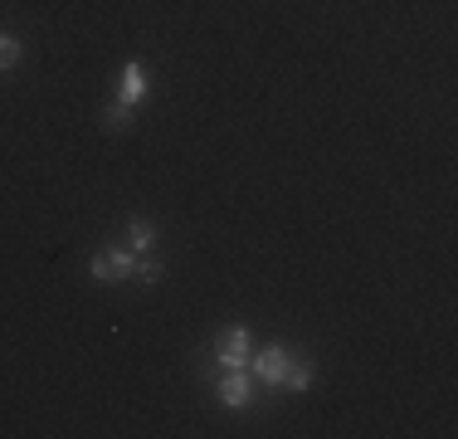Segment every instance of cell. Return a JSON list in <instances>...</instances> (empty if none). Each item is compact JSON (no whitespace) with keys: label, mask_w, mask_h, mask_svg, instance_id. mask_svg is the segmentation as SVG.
Returning <instances> with one entry per match:
<instances>
[{"label":"cell","mask_w":458,"mask_h":439,"mask_svg":"<svg viewBox=\"0 0 458 439\" xmlns=\"http://www.w3.org/2000/svg\"><path fill=\"white\" fill-rule=\"evenodd\" d=\"M249 357H254V342H249V327H225V332L215 337V361H220L225 371L249 366Z\"/></svg>","instance_id":"6da1fadb"},{"label":"cell","mask_w":458,"mask_h":439,"mask_svg":"<svg viewBox=\"0 0 458 439\" xmlns=\"http://www.w3.org/2000/svg\"><path fill=\"white\" fill-rule=\"evenodd\" d=\"M132 263H137L132 249H103V254H93L89 273H93V283H123V279H132Z\"/></svg>","instance_id":"3957f363"},{"label":"cell","mask_w":458,"mask_h":439,"mask_svg":"<svg viewBox=\"0 0 458 439\" xmlns=\"http://www.w3.org/2000/svg\"><path fill=\"white\" fill-rule=\"evenodd\" d=\"M15 64H20V39L0 35V69H15Z\"/></svg>","instance_id":"30bf717a"},{"label":"cell","mask_w":458,"mask_h":439,"mask_svg":"<svg viewBox=\"0 0 458 439\" xmlns=\"http://www.w3.org/2000/svg\"><path fill=\"white\" fill-rule=\"evenodd\" d=\"M288 361H293V351H288V347H264V351H254V357H249V376L278 391V386H283V376H288Z\"/></svg>","instance_id":"7a4b0ae2"},{"label":"cell","mask_w":458,"mask_h":439,"mask_svg":"<svg viewBox=\"0 0 458 439\" xmlns=\"http://www.w3.org/2000/svg\"><path fill=\"white\" fill-rule=\"evenodd\" d=\"M141 93H147V69H141V64L132 59V64H123V79H117V103L137 108Z\"/></svg>","instance_id":"5b68a950"},{"label":"cell","mask_w":458,"mask_h":439,"mask_svg":"<svg viewBox=\"0 0 458 439\" xmlns=\"http://www.w3.org/2000/svg\"><path fill=\"white\" fill-rule=\"evenodd\" d=\"M312 386V366L308 361H288V376H283V391H308Z\"/></svg>","instance_id":"ba28073f"},{"label":"cell","mask_w":458,"mask_h":439,"mask_svg":"<svg viewBox=\"0 0 458 439\" xmlns=\"http://www.w3.org/2000/svg\"><path fill=\"white\" fill-rule=\"evenodd\" d=\"M249 400H254V376H249V366L225 371V381H220V405H225V410H244Z\"/></svg>","instance_id":"277c9868"},{"label":"cell","mask_w":458,"mask_h":439,"mask_svg":"<svg viewBox=\"0 0 458 439\" xmlns=\"http://www.w3.org/2000/svg\"><path fill=\"white\" fill-rule=\"evenodd\" d=\"M151 239H157V225H151V220H127V249H132V254H147Z\"/></svg>","instance_id":"8992f818"},{"label":"cell","mask_w":458,"mask_h":439,"mask_svg":"<svg viewBox=\"0 0 458 439\" xmlns=\"http://www.w3.org/2000/svg\"><path fill=\"white\" fill-rule=\"evenodd\" d=\"M127 123H132V108L113 98V103H107V113H103V127H107V132H123Z\"/></svg>","instance_id":"9c48e42d"},{"label":"cell","mask_w":458,"mask_h":439,"mask_svg":"<svg viewBox=\"0 0 458 439\" xmlns=\"http://www.w3.org/2000/svg\"><path fill=\"white\" fill-rule=\"evenodd\" d=\"M161 273H166V269H161V259H151V254H137V263H132V279H137V283H147V288H157V283H161Z\"/></svg>","instance_id":"52a82bcc"}]
</instances>
